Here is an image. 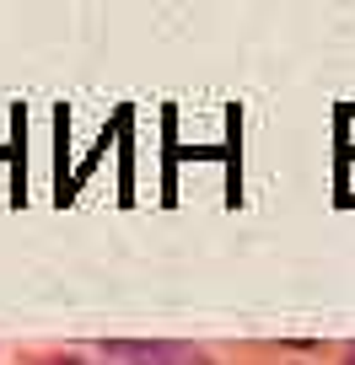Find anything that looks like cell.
<instances>
[{
    "label": "cell",
    "instance_id": "obj_1",
    "mask_svg": "<svg viewBox=\"0 0 355 365\" xmlns=\"http://www.w3.org/2000/svg\"><path fill=\"white\" fill-rule=\"evenodd\" d=\"M114 354H124V360H135V365H172V360H184V349H167V344H119Z\"/></svg>",
    "mask_w": 355,
    "mask_h": 365
},
{
    "label": "cell",
    "instance_id": "obj_2",
    "mask_svg": "<svg viewBox=\"0 0 355 365\" xmlns=\"http://www.w3.org/2000/svg\"><path fill=\"white\" fill-rule=\"evenodd\" d=\"M44 365H81V360H70V354H54V360H44Z\"/></svg>",
    "mask_w": 355,
    "mask_h": 365
},
{
    "label": "cell",
    "instance_id": "obj_3",
    "mask_svg": "<svg viewBox=\"0 0 355 365\" xmlns=\"http://www.w3.org/2000/svg\"><path fill=\"white\" fill-rule=\"evenodd\" d=\"M344 365H355V349H350V354H344Z\"/></svg>",
    "mask_w": 355,
    "mask_h": 365
}]
</instances>
